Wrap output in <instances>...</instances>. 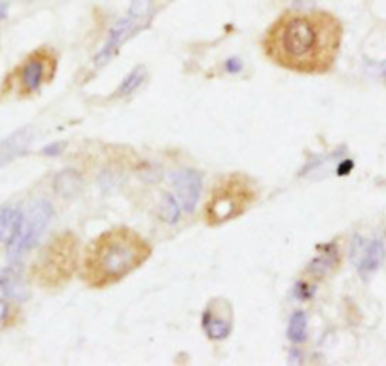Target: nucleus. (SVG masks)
Returning a JSON list of instances; mask_svg holds the SVG:
<instances>
[{
    "mask_svg": "<svg viewBox=\"0 0 386 366\" xmlns=\"http://www.w3.org/2000/svg\"><path fill=\"white\" fill-rule=\"evenodd\" d=\"M80 239L73 232H61L49 239L30 268V277L38 287L59 291L67 287L78 269Z\"/></svg>",
    "mask_w": 386,
    "mask_h": 366,
    "instance_id": "7ed1b4c3",
    "label": "nucleus"
},
{
    "mask_svg": "<svg viewBox=\"0 0 386 366\" xmlns=\"http://www.w3.org/2000/svg\"><path fill=\"white\" fill-rule=\"evenodd\" d=\"M337 262H339L337 247H335V245H330V247H326V250H324V255L316 258V260L311 264V268L318 274V277H322V275H326L328 272H332V269L337 266Z\"/></svg>",
    "mask_w": 386,
    "mask_h": 366,
    "instance_id": "4468645a",
    "label": "nucleus"
},
{
    "mask_svg": "<svg viewBox=\"0 0 386 366\" xmlns=\"http://www.w3.org/2000/svg\"><path fill=\"white\" fill-rule=\"evenodd\" d=\"M59 54L49 46H40L30 51L18 67L6 74L0 86V101L30 99L42 92L57 76Z\"/></svg>",
    "mask_w": 386,
    "mask_h": 366,
    "instance_id": "20e7f679",
    "label": "nucleus"
},
{
    "mask_svg": "<svg viewBox=\"0 0 386 366\" xmlns=\"http://www.w3.org/2000/svg\"><path fill=\"white\" fill-rule=\"evenodd\" d=\"M385 258V249H382V243L380 241H371V243L363 249L362 257H360V262H358V269L363 277H368L379 268L380 262Z\"/></svg>",
    "mask_w": 386,
    "mask_h": 366,
    "instance_id": "f8f14e48",
    "label": "nucleus"
},
{
    "mask_svg": "<svg viewBox=\"0 0 386 366\" xmlns=\"http://www.w3.org/2000/svg\"><path fill=\"white\" fill-rule=\"evenodd\" d=\"M6 315H8V304L4 302V300H0V323L6 319Z\"/></svg>",
    "mask_w": 386,
    "mask_h": 366,
    "instance_id": "aec40b11",
    "label": "nucleus"
},
{
    "mask_svg": "<svg viewBox=\"0 0 386 366\" xmlns=\"http://www.w3.org/2000/svg\"><path fill=\"white\" fill-rule=\"evenodd\" d=\"M343 23L324 10H288L261 38V49L277 67L296 74L320 76L333 68L343 42Z\"/></svg>",
    "mask_w": 386,
    "mask_h": 366,
    "instance_id": "f257e3e1",
    "label": "nucleus"
},
{
    "mask_svg": "<svg viewBox=\"0 0 386 366\" xmlns=\"http://www.w3.org/2000/svg\"><path fill=\"white\" fill-rule=\"evenodd\" d=\"M135 21H137V18H133V16H129L127 19H123L120 25H116L114 31H112V35H110L108 42H106V46L103 48V51L96 55L95 63L96 65H104V63L108 61L110 57L120 49V46L123 42H125L127 38L131 37V32H135L137 29H140V25H135Z\"/></svg>",
    "mask_w": 386,
    "mask_h": 366,
    "instance_id": "1a4fd4ad",
    "label": "nucleus"
},
{
    "mask_svg": "<svg viewBox=\"0 0 386 366\" xmlns=\"http://www.w3.org/2000/svg\"><path fill=\"white\" fill-rule=\"evenodd\" d=\"M30 140H32V128H23L12 133L10 137L0 142V165H6L10 161L27 152Z\"/></svg>",
    "mask_w": 386,
    "mask_h": 366,
    "instance_id": "9d476101",
    "label": "nucleus"
},
{
    "mask_svg": "<svg viewBox=\"0 0 386 366\" xmlns=\"http://www.w3.org/2000/svg\"><path fill=\"white\" fill-rule=\"evenodd\" d=\"M63 148V145H54V147H48L44 152L49 154V156H54V154H59V150Z\"/></svg>",
    "mask_w": 386,
    "mask_h": 366,
    "instance_id": "412c9836",
    "label": "nucleus"
},
{
    "mask_svg": "<svg viewBox=\"0 0 386 366\" xmlns=\"http://www.w3.org/2000/svg\"><path fill=\"white\" fill-rule=\"evenodd\" d=\"M51 214H54V209L48 202H40L30 209L29 219L23 222L19 238L10 245V257L19 258L23 252L30 250L38 243V239H40L42 232L48 226V222L51 220Z\"/></svg>",
    "mask_w": 386,
    "mask_h": 366,
    "instance_id": "423d86ee",
    "label": "nucleus"
},
{
    "mask_svg": "<svg viewBox=\"0 0 386 366\" xmlns=\"http://www.w3.org/2000/svg\"><path fill=\"white\" fill-rule=\"evenodd\" d=\"M146 78V68L140 65L133 71V73L129 74L125 80H123V84L118 90V97H127V95H131L133 92H137L140 86H142V82Z\"/></svg>",
    "mask_w": 386,
    "mask_h": 366,
    "instance_id": "f3484780",
    "label": "nucleus"
},
{
    "mask_svg": "<svg viewBox=\"0 0 386 366\" xmlns=\"http://www.w3.org/2000/svg\"><path fill=\"white\" fill-rule=\"evenodd\" d=\"M258 200V188L250 177L242 173H231L220 178L211 190L205 203V224L218 228L239 219Z\"/></svg>",
    "mask_w": 386,
    "mask_h": 366,
    "instance_id": "39448f33",
    "label": "nucleus"
},
{
    "mask_svg": "<svg viewBox=\"0 0 386 366\" xmlns=\"http://www.w3.org/2000/svg\"><path fill=\"white\" fill-rule=\"evenodd\" d=\"M6 13H8V4L6 2H0V19L6 18Z\"/></svg>",
    "mask_w": 386,
    "mask_h": 366,
    "instance_id": "4be33fe9",
    "label": "nucleus"
},
{
    "mask_svg": "<svg viewBox=\"0 0 386 366\" xmlns=\"http://www.w3.org/2000/svg\"><path fill=\"white\" fill-rule=\"evenodd\" d=\"M82 190V177L78 173L73 171V169H67V171H61L57 177H55V192L61 195V197H74V195L80 194Z\"/></svg>",
    "mask_w": 386,
    "mask_h": 366,
    "instance_id": "ddd939ff",
    "label": "nucleus"
},
{
    "mask_svg": "<svg viewBox=\"0 0 386 366\" xmlns=\"http://www.w3.org/2000/svg\"><path fill=\"white\" fill-rule=\"evenodd\" d=\"M0 288L8 296H18L19 291H21V277H19L18 268L0 269Z\"/></svg>",
    "mask_w": 386,
    "mask_h": 366,
    "instance_id": "2eb2a0df",
    "label": "nucleus"
},
{
    "mask_svg": "<svg viewBox=\"0 0 386 366\" xmlns=\"http://www.w3.org/2000/svg\"><path fill=\"white\" fill-rule=\"evenodd\" d=\"M161 219L169 224H175L176 220L180 219V209H178V203L170 194H163L161 197Z\"/></svg>",
    "mask_w": 386,
    "mask_h": 366,
    "instance_id": "a211bd4d",
    "label": "nucleus"
},
{
    "mask_svg": "<svg viewBox=\"0 0 386 366\" xmlns=\"http://www.w3.org/2000/svg\"><path fill=\"white\" fill-rule=\"evenodd\" d=\"M175 186L184 209H186L187 213L193 211L195 203L199 200L201 186H203L199 173L193 171V169H182L180 173L175 175Z\"/></svg>",
    "mask_w": 386,
    "mask_h": 366,
    "instance_id": "6e6552de",
    "label": "nucleus"
},
{
    "mask_svg": "<svg viewBox=\"0 0 386 366\" xmlns=\"http://www.w3.org/2000/svg\"><path fill=\"white\" fill-rule=\"evenodd\" d=\"M154 247L131 228L120 226L96 236L85 249L80 274L89 288L103 291L118 285L127 275L142 268L151 258Z\"/></svg>",
    "mask_w": 386,
    "mask_h": 366,
    "instance_id": "f03ea898",
    "label": "nucleus"
},
{
    "mask_svg": "<svg viewBox=\"0 0 386 366\" xmlns=\"http://www.w3.org/2000/svg\"><path fill=\"white\" fill-rule=\"evenodd\" d=\"M288 338L294 343L303 342L307 338V315L303 312H296L290 319Z\"/></svg>",
    "mask_w": 386,
    "mask_h": 366,
    "instance_id": "dca6fc26",
    "label": "nucleus"
},
{
    "mask_svg": "<svg viewBox=\"0 0 386 366\" xmlns=\"http://www.w3.org/2000/svg\"><path fill=\"white\" fill-rule=\"evenodd\" d=\"M25 216L19 209L6 207L0 211V243L12 245L21 233Z\"/></svg>",
    "mask_w": 386,
    "mask_h": 366,
    "instance_id": "9b49d317",
    "label": "nucleus"
},
{
    "mask_svg": "<svg viewBox=\"0 0 386 366\" xmlns=\"http://www.w3.org/2000/svg\"><path fill=\"white\" fill-rule=\"evenodd\" d=\"M203 330L211 340H225L233 330V307L228 300L212 298L203 312Z\"/></svg>",
    "mask_w": 386,
    "mask_h": 366,
    "instance_id": "0eeeda50",
    "label": "nucleus"
},
{
    "mask_svg": "<svg viewBox=\"0 0 386 366\" xmlns=\"http://www.w3.org/2000/svg\"><path fill=\"white\" fill-rule=\"evenodd\" d=\"M148 6H150V0H133V6H131V13L133 18H142L148 12Z\"/></svg>",
    "mask_w": 386,
    "mask_h": 366,
    "instance_id": "6ab92c4d",
    "label": "nucleus"
}]
</instances>
